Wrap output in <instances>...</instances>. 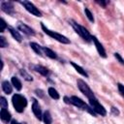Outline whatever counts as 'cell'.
Here are the masks:
<instances>
[{
  "label": "cell",
  "instance_id": "83f0119b",
  "mask_svg": "<svg viewBox=\"0 0 124 124\" xmlns=\"http://www.w3.org/2000/svg\"><path fill=\"white\" fill-rule=\"evenodd\" d=\"M117 87H118V90H119L120 94L124 97V85L121 84V83H118V84H117Z\"/></svg>",
  "mask_w": 124,
  "mask_h": 124
},
{
  "label": "cell",
  "instance_id": "9c48e42d",
  "mask_svg": "<svg viewBox=\"0 0 124 124\" xmlns=\"http://www.w3.org/2000/svg\"><path fill=\"white\" fill-rule=\"evenodd\" d=\"M92 41H93V43H94V45H95V46H96V49H97L99 55H100L101 57H103V58H106V57H107V53H106V50H105L103 45L98 41V39H97L95 36H92Z\"/></svg>",
  "mask_w": 124,
  "mask_h": 124
},
{
  "label": "cell",
  "instance_id": "7402d4cb",
  "mask_svg": "<svg viewBox=\"0 0 124 124\" xmlns=\"http://www.w3.org/2000/svg\"><path fill=\"white\" fill-rule=\"evenodd\" d=\"M84 13H85L86 17L89 19V21H90V22H94V16H93V15H92V13L90 12V10L87 9V8H85V9H84Z\"/></svg>",
  "mask_w": 124,
  "mask_h": 124
},
{
  "label": "cell",
  "instance_id": "f1b7e54d",
  "mask_svg": "<svg viewBox=\"0 0 124 124\" xmlns=\"http://www.w3.org/2000/svg\"><path fill=\"white\" fill-rule=\"evenodd\" d=\"M96 2H97V3L99 4V5H101L102 7H104V8H106V6H107V5H108V4L109 3L108 1H102V0H101V1H99V0H97Z\"/></svg>",
  "mask_w": 124,
  "mask_h": 124
},
{
  "label": "cell",
  "instance_id": "5bb4252c",
  "mask_svg": "<svg viewBox=\"0 0 124 124\" xmlns=\"http://www.w3.org/2000/svg\"><path fill=\"white\" fill-rule=\"evenodd\" d=\"M8 30L10 31V33H11V35L13 36V38L15 39V40H16L17 42H21L22 41V38H21V35L18 33V31H16L15 28H13V27H11V26H8Z\"/></svg>",
  "mask_w": 124,
  "mask_h": 124
},
{
  "label": "cell",
  "instance_id": "8992f818",
  "mask_svg": "<svg viewBox=\"0 0 124 124\" xmlns=\"http://www.w3.org/2000/svg\"><path fill=\"white\" fill-rule=\"evenodd\" d=\"M89 101V106L91 107V108L97 113V114H100V115H102V116H105L106 114H107V110H106V108L99 103V101H98V99L95 97V98H92V99H90V100H88Z\"/></svg>",
  "mask_w": 124,
  "mask_h": 124
},
{
  "label": "cell",
  "instance_id": "d6986e66",
  "mask_svg": "<svg viewBox=\"0 0 124 124\" xmlns=\"http://www.w3.org/2000/svg\"><path fill=\"white\" fill-rule=\"evenodd\" d=\"M12 85H14V87L16 89V90H21L22 88V85H21V82L20 80L16 78V77H13L12 78Z\"/></svg>",
  "mask_w": 124,
  "mask_h": 124
},
{
  "label": "cell",
  "instance_id": "52a82bcc",
  "mask_svg": "<svg viewBox=\"0 0 124 124\" xmlns=\"http://www.w3.org/2000/svg\"><path fill=\"white\" fill-rule=\"evenodd\" d=\"M24 8H25V10L27 11V12H29L30 14H32L33 16H42V13L39 11V9L33 4V3H31L30 1H26V0H23V1H20L19 2Z\"/></svg>",
  "mask_w": 124,
  "mask_h": 124
},
{
  "label": "cell",
  "instance_id": "6da1fadb",
  "mask_svg": "<svg viewBox=\"0 0 124 124\" xmlns=\"http://www.w3.org/2000/svg\"><path fill=\"white\" fill-rule=\"evenodd\" d=\"M69 22H70V24L72 25V27L74 28V30L76 31V33H78L85 42L89 43V42L92 41V36L90 35V33L88 32V30H87L85 27H83L82 25L77 23V22H76L75 20H73V19H70Z\"/></svg>",
  "mask_w": 124,
  "mask_h": 124
},
{
  "label": "cell",
  "instance_id": "1f68e13d",
  "mask_svg": "<svg viewBox=\"0 0 124 124\" xmlns=\"http://www.w3.org/2000/svg\"><path fill=\"white\" fill-rule=\"evenodd\" d=\"M64 101H65L66 104H70V97L65 96V97H64Z\"/></svg>",
  "mask_w": 124,
  "mask_h": 124
},
{
  "label": "cell",
  "instance_id": "30bf717a",
  "mask_svg": "<svg viewBox=\"0 0 124 124\" xmlns=\"http://www.w3.org/2000/svg\"><path fill=\"white\" fill-rule=\"evenodd\" d=\"M17 29H18L19 31L23 32L24 34L28 35V36H34V35H35V31H34L31 27H29L28 25H26V24H24V23L18 22V23H17Z\"/></svg>",
  "mask_w": 124,
  "mask_h": 124
},
{
  "label": "cell",
  "instance_id": "ba28073f",
  "mask_svg": "<svg viewBox=\"0 0 124 124\" xmlns=\"http://www.w3.org/2000/svg\"><path fill=\"white\" fill-rule=\"evenodd\" d=\"M1 9L4 13L8 14V15H14L15 14V9H14V5L12 2L10 1H3L1 2Z\"/></svg>",
  "mask_w": 124,
  "mask_h": 124
},
{
  "label": "cell",
  "instance_id": "7a4b0ae2",
  "mask_svg": "<svg viewBox=\"0 0 124 124\" xmlns=\"http://www.w3.org/2000/svg\"><path fill=\"white\" fill-rule=\"evenodd\" d=\"M12 103H13V106H14L15 109L17 112H22L23 109L27 106V100H26V98L24 96L20 95V94H15L12 97Z\"/></svg>",
  "mask_w": 124,
  "mask_h": 124
},
{
  "label": "cell",
  "instance_id": "603a6c76",
  "mask_svg": "<svg viewBox=\"0 0 124 124\" xmlns=\"http://www.w3.org/2000/svg\"><path fill=\"white\" fill-rule=\"evenodd\" d=\"M20 75L24 78L25 80H28V81H32V80H33V78H32L29 74H27L24 70H20Z\"/></svg>",
  "mask_w": 124,
  "mask_h": 124
},
{
  "label": "cell",
  "instance_id": "4fadbf2b",
  "mask_svg": "<svg viewBox=\"0 0 124 124\" xmlns=\"http://www.w3.org/2000/svg\"><path fill=\"white\" fill-rule=\"evenodd\" d=\"M34 70L36 72H38L39 74H41L42 76H44V77H47L49 75V71L46 67L41 66V65H35L34 66Z\"/></svg>",
  "mask_w": 124,
  "mask_h": 124
},
{
  "label": "cell",
  "instance_id": "8fae6325",
  "mask_svg": "<svg viewBox=\"0 0 124 124\" xmlns=\"http://www.w3.org/2000/svg\"><path fill=\"white\" fill-rule=\"evenodd\" d=\"M32 111H33V113L35 114V116H36V118H37V119H39V120L43 119L42 110H41V108H40L39 103H38L35 99L33 100V104H32Z\"/></svg>",
  "mask_w": 124,
  "mask_h": 124
},
{
  "label": "cell",
  "instance_id": "d6a6232c",
  "mask_svg": "<svg viewBox=\"0 0 124 124\" xmlns=\"http://www.w3.org/2000/svg\"><path fill=\"white\" fill-rule=\"evenodd\" d=\"M11 124H20V123H19V122H17L16 120H15V119H14V120H12V121H11Z\"/></svg>",
  "mask_w": 124,
  "mask_h": 124
},
{
  "label": "cell",
  "instance_id": "9a60e30c",
  "mask_svg": "<svg viewBox=\"0 0 124 124\" xmlns=\"http://www.w3.org/2000/svg\"><path fill=\"white\" fill-rule=\"evenodd\" d=\"M71 63V65L75 68V70L78 73V74H80L81 76H83V77H85V78H88V74H87V72L82 68V67H80V66H78V64H76L75 62H70Z\"/></svg>",
  "mask_w": 124,
  "mask_h": 124
},
{
  "label": "cell",
  "instance_id": "ac0fdd59",
  "mask_svg": "<svg viewBox=\"0 0 124 124\" xmlns=\"http://www.w3.org/2000/svg\"><path fill=\"white\" fill-rule=\"evenodd\" d=\"M43 51L45 52V54H46L47 57H49V58H51V59H56V58H57L56 53H55L53 50H51L50 48L46 47V46H43Z\"/></svg>",
  "mask_w": 124,
  "mask_h": 124
},
{
  "label": "cell",
  "instance_id": "d4e9b609",
  "mask_svg": "<svg viewBox=\"0 0 124 124\" xmlns=\"http://www.w3.org/2000/svg\"><path fill=\"white\" fill-rule=\"evenodd\" d=\"M0 105L3 108H8V102L6 100L5 97H1L0 98Z\"/></svg>",
  "mask_w": 124,
  "mask_h": 124
},
{
  "label": "cell",
  "instance_id": "2e32d148",
  "mask_svg": "<svg viewBox=\"0 0 124 124\" xmlns=\"http://www.w3.org/2000/svg\"><path fill=\"white\" fill-rule=\"evenodd\" d=\"M29 45H30L31 48H32L38 55H43V46H41L40 45H38L37 43H34V42H31Z\"/></svg>",
  "mask_w": 124,
  "mask_h": 124
},
{
  "label": "cell",
  "instance_id": "277c9868",
  "mask_svg": "<svg viewBox=\"0 0 124 124\" xmlns=\"http://www.w3.org/2000/svg\"><path fill=\"white\" fill-rule=\"evenodd\" d=\"M41 27H42L43 31H44L47 36H49L50 38H52V39H54V40H56V41H58L59 43H62V44H70V40H69L67 37H65V36H63L62 34H59V33H57V32H54V31L49 30L48 28H46V27L44 25V23L41 24Z\"/></svg>",
  "mask_w": 124,
  "mask_h": 124
},
{
  "label": "cell",
  "instance_id": "7c38bea8",
  "mask_svg": "<svg viewBox=\"0 0 124 124\" xmlns=\"http://www.w3.org/2000/svg\"><path fill=\"white\" fill-rule=\"evenodd\" d=\"M0 118L3 122L5 123H8L10 120H11V113L8 111L7 108H1V111H0Z\"/></svg>",
  "mask_w": 124,
  "mask_h": 124
},
{
  "label": "cell",
  "instance_id": "cb8c5ba5",
  "mask_svg": "<svg viewBox=\"0 0 124 124\" xmlns=\"http://www.w3.org/2000/svg\"><path fill=\"white\" fill-rule=\"evenodd\" d=\"M6 28H8V26H7V24H6L5 20H4V18H1V20H0V32H1V33L4 32Z\"/></svg>",
  "mask_w": 124,
  "mask_h": 124
},
{
  "label": "cell",
  "instance_id": "e0dca14e",
  "mask_svg": "<svg viewBox=\"0 0 124 124\" xmlns=\"http://www.w3.org/2000/svg\"><path fill=\"white\" fill-rule=\"evenodd\" d=\"M2 89H3V91L6 93V94H11L12 93V91H13V87H12V85H11V83L8 81V80H4L3 82H2Z\"/></svg>",
  "mask_w": 124,
  "mask_h": 124
},
{
  "label": "cell",
  "instance_id": "5b68a950",
  "mask_svg": "<svg viewBox=\"0 0 124 124\" xmlns=\"http://www.w3.org/2000/svg\"><path fill=\"white\" fill-rule=\"evenodd\" d=\"M77 84H78V89L80 90V92L88 99H92V98H95V95L93 93V91L90 89V87L87 85V83H85L82 79H78L77 80Z\"/></svg>",
  "mask_w": 124,
  "mask_h": 124
},
{
  "label": "cell",
  "instance_id": "3957f363",
  "mask_svg": "<svg viewBox=\"0 0 124 124\" xmlns=\"http://www.w3.org/2000/svg\"><path fill=\"white\" fill-rule=\"evenodd\" d=\"M70 104H71V105H74V106H76V107H78V108H81V109H83V110H86L87 112H89V113L92 114L93 116H96V114H97V113L91 108L90 106L86 105L80 98H78V97H77V96H71V97H70Z\"/></svg>",
  "mask_w": 124,
  "mask_h": 124
},
{
  "label": "cell",
  "instance_id": "44dd1931",
  "mask_svg": "<svg viewBox=\"0 0 124 124\" xmlns=\"http://www.w3.org/2000/svg\"><path fill=\"white\" fill-rule=\"evenodd\" d=\"M43 120L45 122V124H51L52 122V117L50 115V112L48 110L45 111L44 114H43Z\"/></svg>",
  "mask_w": 124,
  "mask_h": 124
},
{
  "label": "cell",
  "instance_id": "f546056e",
  "mask_svg": "<svg viewBox=\"0 0 124 124\" xmlns=\"http://www.w3.org/2000/svg\"><path fill=\"white\" fill-rule=\"evenodd\" d=\"M111 112H112L114 115H118V114H119V110L117 109V108H114V107L111 108Z\"/></svg>",
  "mask_w": 124,
  "mask_h": 124
},
{
  "label": "cell",
  "instance_id": "4dcf8cb0",
  "mask_svg": "<svg viewBox=\"0 0 124 124\" xmlns=\"http://www.w3.org/2000/svg\"><path fill=\"white\" fill-rule=\"evenodd\" d=\"M36 94L38 95V96H40V97H44V94H43V91L42 90H40V89H36Z\"/></svg>",
  "mask_w": 124,
  "mask_h": 124
},
{
  "label": "cell",
  "instance_id": "ffe728a7",
  "mask_svg": "<svg viewBox=\"0 0 124 124\" xmlns=\"http://www.w3.org/2000/svg\"><path fill=\"white\" fill-rule=\"evenodd\" d=\"M47 92H48V95L50 96V98H52V99H54V100H58V99L60 98L59 93H58L57 90L54 89L53 87H49Z\"/></svg>",
  "mask_w": 124,
  "mask_h": 124
},
{
  "label": "cell",
  "instance_id": "484cf974",
  "mask_svg": "<svg viewBox=\"0 0 124 124\" xmlns=\"http://www.w3.org/2000/svg\"><path fill=\"white\" fill-rule=\"evenodd\" d=\"M0 46L1 47H7L8 46V42L6 41L5 37H3V36L0 37Z\"/></svg>",
  "mask_w": 124,
  "mask_h": 124
},
{
  "label": "cell",
  "instance_id": "4316f807",
  "mask_svg": "<svg viewBox=\"0 0 124 124\" xmlns=\"http://www.w3.org/2000/svg\"><path fill=\"white\" fill-rule=\"evenodd\" d=\"M114 57H115V58H116V59L118 60V62H119V63H120L121 65H124V59H123V58L121 57V55H120L119 53L115 52V53H114Z\"/></svg>",
  "mask_w": 124,
  "mask_h": 124
}]
</instances>
